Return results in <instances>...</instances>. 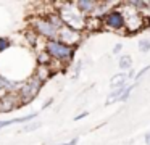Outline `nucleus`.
Masks as SVG:
<instances>
[{
  "mask_svg": "<svg viewBox=\"0 0 150 145\" xmlns=\"http://www.w3.org/2000/svg\"><path fill=\"white\" fill-rule=\"evenodd\" d=\"M55 6L62 16L65 26L76 29L79 32H86L87 26V16L78 8L76 2H55Z\"/></svg>",
  "mask_w": 150,
  "mask_h": 145,
  "instance_id": "1",
  "label": "nucleus"
},
{
  "mask_svg": "<svg viewBox=\"0 0 150 145\" xmlns=\"http://www.w3.org/2000/svg\"><path fill=\"white\" fill-rule=\"evenodd\" d=\"M120 10L124 18V34H137L142 29H145V18L147 15L131 5V2H121Z\"/></svg>",
  "mask_w": 150,
  "mask_h": 145,
  "instance_id": "2",
  "label": "nucleus"
},
{
  "mask_svg": "<svg viewBox=\"0 0 150 145\" xmlns=\"http://www.w3.org/2000/svg\"><path fill=\"white\" fill-rule=\"evenodd\" d=\"M45 52L52 57L53 61L63 64V66H71V61L74 58L76 48L68 47L58 39H52V40H45Z\"/></svg>",
  "mask_w": 150,
  "mask_h": 145,
  "instance_id": "3",
  "label": "nucleus"
},
{
  "mask_svg": "<svg viewBox=\"0 0 150 145\" xmlns=\"http://www.w3.org/2000/svg\"><path fill=\"white\" fill-rule=\"evenodd\" d=\"M29 29H33L39 37L45 39V40L57 39V35H58V29L53 28V24L47 19V16H44V15H33L31 16Z\"/></svg>",
  "mask_w": 150,
  "mask_h": 145,
  "instance_id": "4",
  "label": "nucleus"
},
{
  "mask_svg": "<svg viewBox=\"0 0 150 145\" xmlns=\"http://www.w3.org/2000/svg\"><path fill=\"white\" fill-rule=\"evenodd\" d=\"M42 86H44V82L37 79L34 74L29 76V77H26V79L21 82L20 89H18V92H16L18 97H20V100H21V105L24 106V105H28V103L33 102V100L39 95Z\"/></svg>",
  "mask_w": 150,
  "mask_h": 145,
  "instance_id": "5",
  "label": "nucleus"
},
{
  "mask_svg": "<svg viewBox=\"0 0 150 145\" xmlns=\"http://www.w3.org/2000/svg\"><path fill=\"white\" fill-rule=\"evenodd\" d=\"M102 19H103V29H108V31H113V32H124V18H123L120 6L111 10Z\"/></svg>",
  "mask_w": 150,
  "mask_h": 145,
  "instance_id": "6",
  "label": "nucleus"
},
{
  "mask_svg": "<svg viewBox=\"0 0 150 145\" xmlns=\"http://www.w3.org/2000/svg\"><path fill=\"white\" fill-rule=\"evenodd\" d=\"M57 39H58L60 42H63L65 45H68V47L76 48L78 45H81L82 39H84V32H79V31H76V29L68 28V26H63L58 31Z\"/></svg>",
  "mask_w": 150,
  "mask_h": 145,
  "instance_id": "7",
  "label": "nucleus"
},
{
  "mask_svg": "<svg viewBox=\"0 0 150 145\" xmlns=\"http://www.w3.org/2000/svg\"><path fill=\"white\" fill-rule=\"evenodd\" d=\"M21 106L23 105H21V100L16 92H10L0 98V113H11Z\"/></svg>",
  "mask_w": 150,
  "mask_h": 145,
  "instance_id": "8",
  "label": "nucleus"
},
{
  "mask_svg": "<svg viewBox=\"0 0 150 145\" xmlns=\"http://www.w3.org/2000/svg\"><path fill=\"white\" fill-rule=\"evenodd\" d=\"M33 74L39 81H42V82L45 84L55 73H53V69H52V66H50V64H36V69H34Z\"/></svg>",
  "mask_w": 150,
  "mask_h": 145,
  "instance_id": "9",
  "label": "nucleus"
},
{
  "mask_svg": "<svg viewBox=\"0 0 150 145\" xmlns=\"http://www.w3.org/2000/svg\"><path fill=\"white\" fill-rule=\"evenodd\" d=\"M98 2L100 0H76V5L86 16H92L98 6Z\"/></svg>",
  "mask_w": 150,
  "mask_h": 145,
  "instance_id": "10",
  "label": "nucleus"
},
{
  "mask_svg": "<svg viewBox=\"0 0 150 145\" xmlns=\"http://www.w3.org/2000/svg\"><path fill=\"white\" fill-rule=\"evenodd\" d=\"M37 118V113H31V115H26V116H18V118H11V119H2L0 121V129L2 127H7V126H11V124H20V122H29L33 119Z\"/></svg>",
  "mask_w": 150,
  "mask_h": 145,
  "instance_id": "11",
  "label": "nucleus"
},
{
  "mask_svg": "<svg viewBox=\"0 0 150 145\" xmlns=\"http://www.w3.org/2000/svg\"><path fill=\"white\" fill-rule=\"evenodd\" d=\"M102 29H103V19L95 18V16H87V26H86V31L94 32V31H102Z\"/></svg>",
  "mask_w": 150,
  "mask_h": 145,
  "instance_id": "12",
  "label": "nucleus"
},
{
  "mask_svg": "<svg viewBox=\"0 0 150 145\" xmlns=\"http://www.w3.org/2000/svg\"><path fill=\"white\" fill-rule=\"evenodd\" d=\"M129 81V76H127V73H118V74H115L113 77L110 79V86H111V89H115V87H121V86H126V82Z\"/></svg>",
  "mask_w": 150,
  "mask_h": 145,
  "instance_id": "13",
  "label": "nucleus"
},
{
  "mask_svg": "<svg viewBox=\"0 0 150 145\" xmlns=\"http://www.w3.org/2000/svg\"><path fill=\"white\" fill-rule=\"evenodd\" d=\"M132 57L131 55H121L120 57V61H118V66H120V69L123 71V73H126V71H131L132 69Z\"/></svg>",
  "mask_w": 150,
  "mask_h": 145,
  "instance_id": "14",
  "label": "nucleus"
},
{
  "mask_svg": "<svg viewBox=\"0 0 150 145\" xmlns=\"http://www.w3.org/2000/svg\"><path fill=\"white\" fill-rule=\"evenodd\" d=\"M36 60H37V64H52L53 60L45 50H40V52H36Z\"/></svg>",
  "mask_w": 150,
  "mask_h": 145,
  "instance_id": "15",
  "label": "nucleus"
},
{
  "mask_svg": "<svg viewBox=\"0 0 150 145\" xmlns=\"http://www.w3.org/2000/svg\"><path fill=\"white\" fill-rule=\"evenodd\" d=\"M137 47H139V50L142 52V53H147V52H150V39L149 37H144L139 40V44H137Z\"/></svg>",
  "mask_w": 150,
  "mask_h": 145,
  "instance_id": "16",
  "label": "nucleus"
},
{
  "mask_svg": "<svg viewBox=\"0 0 150 145\" xmlns=\"http://www.w3.org/2000/svg\"><path fill=\"white\" fill-rule=\"evenodd\" d=\"M39 127H40V122L34 121V122H29V124H24L21 127V132H33V131H37Z\"/></svg>",
  "mask_w": 150,
  "mask_h": 145,
  "instance_id": "17",
  "label": "nucleus"
},
{
  "mask_svg": "<svg viewBox=\"0 0 150 145\" xmlns=\"http://www.w3.org/2000/svg\"><path fill=\"white\" fill-rule=\"evenodd\" d=\"M11 47V40L10 37H0V53H4L5 50Z\"/></svg>",
  "mask_w": 150,
  "mask_h": 145,
  "instance_id": "18",
  "label": "nucleus"
},
{
  "mask_svg": "<svg viewBox=\"0 0 150 145\" xmlns=\"http://www.w3.org/2000/svg\"><path fill=\"white\" fill-rule=\"evenodd\" d=\"M136 87H137V82H134V84H131V86H127L126 92L123 93V97H121V98H120V102H126V100L129 98V95H131V93H132V90L136 89Z\"/></svg>",
  "mask_w": 150,
  "mask_h": 145,
  "instance_id": "19",
  "label": "nucleus"
},
{
  "mask_svg": "<svg viewBox=\"0 0 150 145\" xmlns=\"http://www.w3.org/2000/svg\"><path fill=\"white\" fill-rule=\"evenodd\" d=\"M81 69H82V60H81V61H76L74 66H73V79H78Z\"/></svg>",
  "mask_w": 150,
  "mask_h": 145,
  "instance_id": "20",
  "label": "nucleus"
},
{
  "mask_svg": "<svg viewBox=\"0 0 150 145\" xmlns=\"http://www.w3.org/2000/svg\"><path fill=\"white\" fill-rule=\"evenodd\" d=\"M149 69H150V64H147V66H144L142 69H140L139 73H137V76H136V82H139V81L144 77V74H147V73H149Z\"/></svg>",
  "mask_w": 150,
  "mask_h": 145,
  "instance_id": "21",
  "label": "nucleus"
},
{
  "mask_svg": "<svg viewBox=\"0 0 150 145\" xmlns=\"http://www.w3.org/2000/svg\"><path fill=\"white\" fill-rule=\"evenodd\" d=\"M121 50H123V44H116L113 47V50H111V53H113V55H120Z\"/></svg>",
  "mask_w": 150,
  "mask_h": 145,
  "instance_id": "22",
  "label": "nucleus"
},
{
  "mask_svg": "<svg viewBox=\"0 0 150 145\" xmlns=\"http://www.w3.org/2000/svg\"><path fill=\"white\" fill-rule=\"evenodd\" d=\"M78 142H79V139H78V137H74V139H71V140L63 142V144H58V145H78Z\"/></svg>",
  "mask_w": 150,
  "mask_h": 145,
  "instance_id": "23",
  "label": "nucleus"
},
{
  "mask_svg": "<svg viewBox=\"0 0 150 145\" xmlns=\"http://www.w3.org/2000/svg\"><path fill=\"white\" fill-rule=\"evenodd\" d=\"M53 102H55V100H53V97H50V98H49V100H47V102H45V103H44V105H42V110H45V108H49V106H50V105H52V103H53Z\"/></svg>",
  "mask_w": 150,
  "mask_h": 145,
  "instance_id": "24",
  "label": "nucleus"
},
{
  "mask_svg": "<svg viewBox=\"0 0 150 145\" xmlns=\"http://www.w3.org/2000/svg\"><path fill=\"white\" fill-rule=\"evenodd\" d=\"M89 115V111H82V113H79L78 116H74V121H79V119H82V118H86V116Z\"/></svg>",
  "mask_w": 150,
  "mask_h": 145,
  "instance_id": "25",
  "label": "nucleus"
},
{
  "mask_svg": "<svg viewBox=\"0 0 150 145\" xmlns=\"http://www.w3.org/2000/svg\"><path fill=\"white\" fill-rule=\"evenodd\" d=\"M144 139H145V144H147V145H150V132H147Z\"/></svg>",
  "mask_w": 150,
  "mask_h": 145,
  "instance_id": "26",
  "label": "nucleus"
}]
</instances>
